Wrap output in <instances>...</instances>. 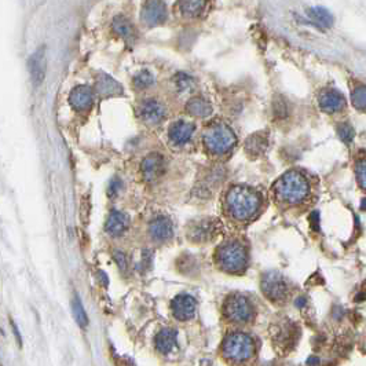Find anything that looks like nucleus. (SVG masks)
Here are the masks:
<instances>
[{"label":"nucleus","mask_w":366,"mask_h":366,"mask_svg":"<svg viewBox=\"0 0 366 366\" xmlns=\"http://www.w3.org/2000/svg\"><path fill=\"white\" fill-rule=\"evenodd\" d=\"M226 205L233 218L245 221L256 214L260 205V197L258 191L248 186H236L227 193Z\"/></svg>","instance_id":"1"},{"label":"nucleus","mask_w":366,"mask_h":366,"mask_svg":"<svg viewBox=\"0 0 366 366\" xmlns=\"http://www.w3.org/2000/svg\"><path fill=\"white\" fill-rule=\"evenodd\" d=\"M275 193L285 203L296 204L308 194V182L303 174L289 171L275 183Z\"/></svg>","instance_id":"2"},{"label":"nucleus","mask_w":366,"mask_h":366,"mask_svg":"<svg viewBox=\"0 0 366 366\" xmlns=\"http://www.w3.org/2000/svg\"><path fill=\"white\" fill-rule=\"evenodd\" d=\"M203 141L209 152L221 154V153L229 152L230 149L236 145L237 138L234 132L230 130L226 124L214 122L205 128Z\"/></svg>","instance_id":"3"},{"label":"nucleus","mask_w":366,"mask_h":366,"mask_svg":"<svg viewBox=\"0 0 366 366\" xmlns=\"http://www.w3.org/2000/svg\"><path fill=\"white\" fill-rule=\"evenodd\" d=\"M255 352V343L252 337L243 332H233L226 336L223 342V354L231 361L244 362Z\"/></svg>","instance_id":"4"},{"label":"nucleus","mask_w":366,"mask_h":366,"mask_svg":"<svg viewBox=\"0 0 366 366\" xmlns=\"http://www.w3.org/2000/svg\"><path fill=\"white\" fill-rule=\"evenodd\" d=\"M218 263L229 273L243 271L246 266V251L238 243H226L218 249Z\"/></svg>","instance_id":"5"},{"label":"nucleus","mask_w":366,"mask_h":366,"mask_svg":"<svg viewBox=\"0 0 366 366\" xmlns=\"http://www.w3.org/2000/svg\"><path fill=\"white\" fill-rule=\"evenodd\" d=\"M224 314L233 322H246L252 318L253 308L248 299L240 295H233L224 303Z\"/></svg>","instance_id":"6"},{"label":"nucleus","mask_w":366,"mask_h":366,"mask_svg":"<svg viewBox=\"0 0 366 366\" xmlns=\"http://www.w3.org/2000/svg\"><path fill=\"white\" fill-rule=\"evenodd\" d=\"M262 290L273 302H280L286 298L288 285L285 283L284 277L277 271L266 273L262 278Z\"/></svg>","instance_id":"7"},{"label":"nucleus","mask_w":366,"mask_h":366,"mask_svg":"<svg viewBox=\"0 0 366 366\" xmlns=\"http://www.w3.org/2000/svg\"><path fill=\"white\" fill-rule=\"evenodd\" d=\"M219 222L212 218L193 222L187 230V237L193 243H206L214 238L219 231Z\"/></svg>","instance_id":"8"},{"label":"nucleus","mask_w":366,"mask_h":366,"mask_svg":"<svg viewBox=\"0 0 366 366\" xmlns=\"http://www.w3.org/2000/svg\"><path fill=\"white\" fill-rule=\"evenodd\" d=\"M138 117L147 124H159L165 117V107L156 100L143 101L138 106Z\"/></svg>","instance_id":"9"},{"label":"nucleus","mask_w":366,"mask_h":366,"mask_svg":"<svg viewBox=\"0 0 366 366\" xmlns=\"http://www.w3.org/2000/svg\"><path fill=\"white\" fill-rule=\"evenodd\" d=\"M28 68L31 73L32 83L35 87H39L44 81V77H46V47H39L38 50L32 54L28 61Z\"/></svg>","instance_id":"10"},{"label":"nucleus","mask_w":366,"mask_h":366,"mask_svg":"<svg viewBox=\"0 0 366 366\" xmlns=\"http://www.w3.org/2000/svg\"><path fill=\"white\" fill-rule=\"evenodd\" d=\"M142 175L147 182H153L165 172V160L159 153H152L141 164Z\"/></svg>","instance_id":"11"},{"label":"nucleus","mask_w":366,"mask_h":366,"mask_svg":"<svg viewBox=\"0 0 366 366\" xmlns=\"http://www.w3.org/2000/svg\"><path fill=\"white\" fill-rule=\"evenodd\" d=\"M196 307H197L196 299L187 293L178 295L171 303L172 313L175 315L176 320L179 321H187L193 318V315L196 313Z\"/></svg>","instance_id":"12"},{"label":"nucleus","mask_w":366,"mask_h":366,"mask_svg":"<svg viewBox=\"0 0 366 366\" xmlns=\"http://www.w3.org/2000/svg\"><path fill=\"white\" fill-rule=\"evenodd\" d=\"M273 335H274V344L280 347L278 350L288 351L298 342L299 329L295 324L285 322L280 325L278 332H274Z\"/></svg>","instance_id":"13"},{"label":"nucleus","mask_w":366,"mask_h":366,"mask_svg":"<svg viewBox=\"0 0 366 366\" xmlns=\"http://www.w3.org/2000/svg\"><path fill=\"white\" fill-rule=\"evenodd\" d=\"M142 21L149 26H157L165 21L167 8L163 1H146L142 8Z\"/></svg>","instance_id":"14"},{"label":"nucleus","mask_w":366,"mask_h":366,"mask_svg":"<svg viewBox=\"0 0 366 366\" xmlns=\"http://www.w3.org/2000/svg\"><path fill=\"white\" fill-rule=\"evenodd\" d=\"M69 103L76 110H87L94 103V92L88 85H77L69 95Z\"/></svg>","instance_id":"15"},{"label":"nucleus","mask_w":366,"mask_h":366,"mask_svg":"<svg viewBox=\"0 0 366 366\" xmlns=\"http://www.w3.org/2000/svg\"><path fill=\"white\" fill-rule=\"evenodd\" d=\"M193 132H194V125L191 122H176L171 125L168 137H169V141L174 145L181 146L190 141V138L193 137Z\"/></svg>","instance_id":"16"},{"label":"nucleus","mask_w":366,"mask_h":366,"mask_svg":"<svg viewBox=\"0 0 366 366\" xmlns=\"http://www.w3.org/2000/svg\"><path fill=\"white\" fill-rule=\"evenodd\" d=\"M346 105V100H344L343 94H340L336 90H325L320 95V106L322 110L328 112V113H333V112H339L342 110Z\"/></svg>","instance_id":"17"},{"label":"nucleus","mask_w":366,"mask_h":366,"mask_svg":"<svg viewBox=\"0 0 366 366\" xmlns=\"http://www.w3.org/2000/svg\"><path fill=\"white\" fill-rule=\"evenodd\" d=\"M149 233L152 236L153 240L156 241H167L172 237V222L169 221L165 216H160V218H156L154 221L150 223L149 226Z\"/></svg>","instance_id":"18"},{"label":"nucleus","mask_w":366,"mask_h":366,"mask_svg":"<svg viewBox=\"0 0 366 366\" xmlns=\"http://www.w3.org/2000/svg\"><path fill=\"white\" fill-rule=\"evenodd\" d=\"M128 226H130V219L127 218V215H124L120 211H113L107 218L105 230L109 236L119 237L128 229Z\"/></svg>","instance_id":"19"},{"label":"nucleus","mask_w":366,"mask_h":366,"mask_svg":"<svg viewBox=\"0 0 366 366\" xmlns=\"http://www.w3.org/2000/svg\"><path fill=\"white\" fill-rule=\"evenodd\" d=\"M267 147H268V137L266 132H256L245 142V150L252 157H258L263 154Z\"/></svg>","instance_id":"20"},{"label":"nucleus","mask_w":366,"mask_h":366,"mask_svg":"<svg viewBox=\"0 0 366 366\" xmlns=\"http://www.w3.org/2000/svg\"><path fill=\"white\" fill-rule=\"evenodd\" d=\"M97 91L101 97L107 98V97L120 95L122 92V87L109 75H101L97 80Z\"/></svg>","instance_id":"21"},{"label":"nucleus","mask_w":366,"mask_h":366,"mask_svg":"<svg viewBox=\"0 0 366 366\" xmlns=\"http://www.w3.org/2000/svg\"><path fill=\"white\" fill-rule=\"evenodd\" d=\"M113 31L122 39L125 40L127 43H134L135 39H137V31L134 28V25L122 16H117L115 17L113 20Z\"/></svg>","instance_id":"22"},{"label":"nucleus","mask_w":366,"mask_h":366,"mask_svg":"<svg viewBox=\"0 0 366 366\" xmlns=\"http://www.w3.org/2000/svg\"><path fill=\"white\" fill-rule=\"evenodd\" d=\"M178 339V332L175 329H163L159 335L156 336V347L163 354H168L174 350Z\"/></svg>","instance_id":"23"},{"label":"nucleus","mask_w":366,"mask_h":366,"mask_svg":"<svg viewBox=\"0 0 366 366\" xmlns=\"http://www.w3.org/2000/svg\"><path fill=\"white\" fill-rule=\"evenodd\" d=\"M186 110L189 115L194 116V117H208L212 113V106L206 100L197 97V98H193L187 102Z\"/></svg>","instance_id":"24"},{"label":"nucleus","mask_w":366,"mask_h":366,"mask_svg":"<svg viewBox=\"0 0 366 366\" xmlns=\"http://www.w3.org/2000/svg\"><path fill=\"white\" fill-rule=\"evenodd\" d=\"M307 16L314 23H317L321 28H330L333 25V21H335V18L330 14V11H328L326 8L324 7L308 8Z\"/></svg>","instance_id":"25"},{"label":"nucleus","mask_w":366,"mask_h":366,"mask_svg":"<svg viewBox=\"0 0 366 366\" xmlns=\"http://www.w3.org/2000/svg\"><path fill=\"white\" fill-rule=\"evenodd\" d=\"M172 83H174L176 90L179 92L190 91V90H193V87L196 85L194 79L187 73H178V75H175V77L172 79Z\"/></svg>","instance_id":"26"},{"label":"nucleus","mask_w":366,"mask_h":366,"mask_svg":"<svg viewBox=\"0 0 366 366\" xmlns=\"http://www.w3.org/2000/svg\"><path fill=\"white\" fill-rule=\"evenodd\" d=\"M72 310H73V315H75V320H76L77 324L81 328H85L88 325V317H87L85 310H84L83 305H81V300L79 299L77 295L72 300Z\"/></svg>","instance_id":"27"},{"label":"nucleus","mask_w":366,"mask_h":366,"mask_svg":"<svg viewBox=\"0 0 366 366\" xmlns=\"http://www.w3.org/2000/svg\"><path fill=\"white\" fill-rule=\"evenodd\" d=\"M205 6L204 1H199V0H193V1H179V7L182 10V13L187 17H196L199 16L203 11V8Z\"/></svg>","instance_id":"28"},{"label":"nucleus","mask_w":366,"mask_h":366,"mask_svg":"<svg viewBox=\"0 0 366 366\" xmlns=\"http://www.w3.org/2000/svg\"><path fill=\"white\" fill-rule=\"evenodd\" d=\"M153 83H154V76L149 70H141L137 76L134 77V85L141 90L150 87Z\"/></svg>","instance_id":"29"},{"label":"nucleus","mask_w":366,"mask_h":366,"mask_svg":"<svg viewBox=\"0 0 366 366\" xmlns=\"http://www.w3.org/2000/svg\"><path fill=\"white\" fill-rule=\"evenodd\" d=\"M351 100H352V105L359 109V110H364L366 105V94H365V87L361 85L358 87L355 91L352 92L351 95Z\"/></svg>","instance_id":"30"},{"label":"nucleus","mask_w":366,"mask_h":366,"mask_svg":"<svg viewBox=\"0 0 366 366\" xmlns=\"http://www.w3.org/2000/svg\"><path fill=\"white\" fill-rule=\"evenodd\" d=\"M337 131H339V135L340 138L343 139L346 143H351L352 142V139H354V130H352V127H351L350 124H340L339 127H337Z\"/></svg>","instance_id":"31"},{"label":"nucleus","mask_w":366,"mask_h":366,"mask_svg":"<svg viewBox=\"0 0 366 366\" xmlns=\"http://www.w3.org/2000/svg\"><path fill=\"white\" fill-rule=\"evenodd\" d=\"M273 107H274V113L277 117H284V116L286 115V105H285V102L283 101V98L280 97V98H277V100L274 101V105H273Z\"/></svg>","instance_id":"32"},{"label":"nucleus","mask_w":366,"mask_h":366,"mask_svg":"<svg viewBox=\"0 0 366 366\" xmlns=\"http://www.w3.org/2000/svg\"><path fill=\"white\" fill-rule=\"evenodd\" d=\"M113 258H115V260L117 262V264H119V267H120V270H122V271H125V270H127V266H128L125 253H122V251H115V253H113Z\"/></svg>","instance_id":"33"},{"label":"nucleus","mask_w":366,"mask_h":366,"mask_svg":"<svg viewBox=\"0 0 366 366\" xmlns=\"http://www.w3.org/2000/svg\"><path fill=\"white\" fill-rule=\"evenodd\" d=\"M122 182L119 179V178H115L112 182H110V184H109V190H107V193H109V196L110 197H115L116 194L119 193V191L122 190Z\"/></svg>","instance_id":"34"},{"label":"nucleus","mask_w":366,"mask_h":366,"mask_svg":"<svg viewBox=\"0 0 366 366\" xmlns=\"http://www.w3.org/2000/svg\"><path fill=\"white\" fill-rule=\"evenodd\" d=\"M365 161H359L357 165V179H358L361 187H365Z\"/></svg>","instance_id":"35"},{"label":"nucleus","mask_w":366,"mask_h":366,"mask_svg":"<svg viewBox=\"0 0 366 366\" xmlns=\"http://www.w3.org/2000/svg\"><path fill=\"white\" fill-rule=\"evenodd\" d=\"M310 222H311V227L315 231H320V214L315 211L310 215Z\"/></svg>","instance_id":"36"},{"label":"nucleus","mask_w":366,"mask_h":366,"mask_svg":"<svg viewBox=\"0 0 366 366\" xmlns=\"http://www.w3.org/2000/svg\"><path fill=\"white\" fill-rule=\"evenodd\" d=\"M13 329H14V335H16L17 340H18V344L21 346V344H22L21 343L22 340H21V336H20V330H18V328H17V325L14 324V322H13Z\"/></svg>","instance_id":"37"},{"label":"nucleus","mask_w":366,"mask_h":366,"mask_svg":"<svg viewBox=\"0 0 366 366\" xmlns=\"http://www.w3.org/2000/svg\"><path fill=\"white\" fill-rule=\"evenodd\" d=\"M296 305H298L299 308L305 307V298H299L298 300H296Z\"/></svg>","instance_id":"38"},{"label":"nucleus","mask_w":366,"mask_h":366,"mask_svg":"<svg viewBox=\"0 0 366 366\" xmlns=\"http://www.w3.org/2000/svg\"><path fill=\"white\" fill-rule=\"evenodd\" d=\"M100 275H101V280H102V283H105V285H107V277H106V274H105L103 271H100Z\"/></svg>","instance_id":"39"},{"label":"nucleus","mask_w":366,"mask_h":366,"mask_svg":"<svg viewBox=\"0 0 366 366\" xmlns=\"http://www.w3.org/2000/svg\"><path fill=\"white\" fill-rule=\"evenodd\" d=\"M308 364H320V359L318 358H315V357H311V358H308V361H307Z\"/></svg>","instance_id":"40"}]
</instances>
